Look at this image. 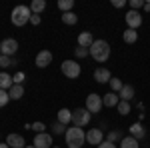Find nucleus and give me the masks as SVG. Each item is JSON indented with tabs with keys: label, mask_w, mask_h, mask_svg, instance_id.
I'll list each match as a JSON object with an SVG mask.
<instances>
[{
	"label": "nucleus",
	"mask_w": 150,
	"mask_h": 148,
	"mask_svg": "<svg viewBox=\"0 0 150 148\" xmlns=\"http://www.w3.org/2000/svg\"><path fill=\"white\" fill-rule=\"evenodd\" d=\"M88 52H90V56L96 60V62H106L108 58H110V44L106 42V40H94V44L88 48Z\"/></svg>",
	"instance_id": "nucleus-1"
},
{
	"label": "nucleus",
	"mask_w": 150,
	"mask_h": 148,
	"mask_svg": "<svg viewBox=\"0 0 150 148\" xmlns=\"http://www.w3.org/2000/svg\"><path fill=\"white\" fill-rule=\"evenodd\" d=\"M64 140H66V146L68 148H82V144L86 142V132L82 128H78V126H72V128L66 130Z\"/></svg>",
	"instance_id": "nucleus-2"
},
{
	"label": "nucleus",
	"mask_w": 150,
	"mask_h": 148,
	"mask_svg": "<svg viewBox=\"0 0 150 148\" xmlns=\"http://www.w3.org/2000/svg\"><path fill=\"white\" fill-rule=\"evenodd\" d=\"M30 16H32L30 6H24V4H20V6H16V8L12 10L10 20H12V24H14V26H24V24L30 22Z\"/></svg>",
	"instance_id": "nucleus-3"
},
{
	"label": "nucleus",
	"mask_w": 150,
	"mask_h": 148,
	"mask_svg": "<svg viewBox=\"0 0 150 148\" xmlns=\"http://www.w3.org/2000/svg\"><path fill=\"white\" fill-rule=\"evenodd\" d=\"M60 70H62V74L70 80L80 76V64H78L76 60H64V62L60 64Z\"/></svg>",
	"instance_id": "nucleus-4"
},
{
	"label": "nucleus",
	"mask_w": 150,
	"mask_h": 148,
	"mask_svg": "<svg viewBox=\"0 0 150 148\" xmlns=\"http://www.w3.org/2000/svg\"><path fill=\"white\" fill-rule=\"evenodd\" d=\"M90 118H92V114L88 112L86 108H76V110H72V126H86L90 122Z\"/></svg>",
	"instance_id": "nucleus-5"
},
{
	"label": "nucleus",
	"mask_w": 150,
	"mask_h": 148,
	"mask_svg": "<svg viewBox=\"0 0 150 148\" xmlns=\"http://www.w3.org/2000/svg\"><path fill=\"white\" fill-rule=\"evenodd\" d=\"M86 110H88L90 114L100 112V110H102V96L96 94V92L88 94V96H86Z\"/></svg>",
	"instance_id": "nucleus-6"
},
{
	"label": "nucleus",
	"mask_w": 150,
	"mask_h": 148,
	"mask_svg": "<svg viewBox=\"0 0 150 148\" xmlns=\"http://www.w3.org/2000/svg\"><path fill=\"white\" fill-rule=\"evenodd\" d=\"M0 52H2L4 56L14 58V54L18 52V42H16L14 38H4V40L0 42Z\"/></svg>",
	"instance_id": "nucleus-7"
},
{
	"label": "nucleus",
	"mask_w": 150,
	"mask_h": 148,
	"mask_svg": "<svg viewBox=\"0 0 150 148\" xmlns=\"http://www.w3.org/2000/svg\"><path fill=\"white\" fill-rule=\"evenodd\" d=\"M86 142H88V144H94V146H100L104 142L102 130H100V128H90V130L86 132Z\"/></svg>",
	"instance_id": "nucleus-8"
},
{
	"label": "nucleus",
	"mask_w": 150,
	"mask_h": 148,
	"mask_svg": "<svg viewBox=\"0 0 150 148\" xmlns=\"http://www.w3.org/2000/svg\"><path fill=\"white\" fill-rule=\"evenodd\" d=\"M126 24L130 30H136L140 28V24H142V16H140V12L136 10H128L126 12Z\"/></svg>",
	"instance_id": "nucleus-9"
},
{
	"label": "nucleus",
	"mask_w": 150,
	"mask_h": 148,
	"mask_svg": "<svg viewBox=\"0 0 150 148\" xmlns=\"http://www.w3.org/2000/svg\"><path fill=\"white\" fill-rule=\"evenodd\" d=\"M36 148H52V136L46 134V132H38L34 136V142H32Z\"/></svg>",
	"instance_id": "nucleus-10"
},
{
	"label": "nucleus",
	"mask_w": 150,
	"mask_h": 148,
	"mask_svg": "<svg viewBox=\"0 0 150 148\" xmlns=\"http://www.w3.org/2000/svg\"><path fill=\"white\" fill-rule=\"evenodd\" d=\"M50 62H52V52L50 50H40L36 54V66L38 68H46Z\"/></svg>",
	"instance_id": "nucleus-11"
},
{
	"label": "nucleus",
	"mask_w": 150,
	"mask_h": 148,
	"mask_svg": "<svg viewBox=\"0 0 150 148\" xmlns=\"http://www.w3.org/2000/svg\"><path fill=\"white\" fill-rule=\"evenodd\" d=\"M118 102H120V96L116 92L102 94V106H106V108H114V106H118Z\"/></svg>",
	"instance_id": "nucleus-12"
},
{
	"label": "nucleus",
	"mask_w": 150,
	"mask_h": 148,
	"mask_svg": "<svg viewBox=\"0 0 150 148\" xmlns=\"http://www.w3.org/2000/svg\"><path fill=\"white\" fill-rule=\"evenodd\" d=\"M94 80H96L98 84H106V82L112 80V74H110L108 68H96L94 70Z\"/></svg>",
	"instance_id": "nucleus-13"
},
{
	"label": "nucleus",
	"mask_w": 150,
	"mask_h": 148,
	"mask_svg": "<svg viewBox=\"0 0 150 148\" xmlns=\"http://www.w3.org/2000/svg\"><path fill=\"white\" fill-rule=\"evenodd\" d=\"M6 144H8L10 148H24V146H26L24 138L20 136V134H16V132H12V134L6 136Z\"/></svg>",
	"instance_id": "nucleus-14"
},
{
	"label": "nucleus",
	"mask_w": 150,
	"mask_h": 148,
	"mask_svg": "<svg viewBox=\"0 0 150 148\" xmlns=\"http://www.w3.org/2000/svg\"><path fill=\"white\" fill-rule=\"evenodd\" d=\"M94 44V36H92V32H80L78 34V46H82V48H90V46Z\"/></svg>",
	"instance_id": "nucleus-15"
},
{
	"label": "nucleus",
	"mask_w": 150,
	"mask_h": 148,
	"mask_svg": "<svg viewBox=\"0 0 150 148\" xmlns=\"http://www.w3.org/2000/svg\"><path fill=\"white\" fill-rule=\"evenodd\" d=\"M118 96H120V100L130 102V100L134 98V86H132V84H124V86H122V90L118 92Z\"/></svg>",
	"instance_id": "nucleus-16"
},
{
	"label": "nucleus",
	"mask_w": 150,
	"mask_h": 148,
	"mask_svg": "<svg viewBox=\"0 0 150 148\" xmlns=\"http://www.w3.org/2000/svg\"><path fill=\"white\" fill-rule=\"evenodd\" d=\"M12 86H14V80H12L10 74H6V72H0V90H10Z\"/></svg>",
	"instance_id": "nucleus-17"
},
{
	"label": "nucleus",
	"mask_w": 150,
	"mask_h": 148,
	"mask_svg": "<svg viewBox=\"0 0 150 148\" xmlns=\"http://www.w3.org/2000/svg\"><path fill=\"white\" fill-rule=\"evenodd\" d=\"M8 94H10V100H20L24 96V86L22 84H14L10 90H8Z\"/></svg>",
	"instance_id": "nucleus-18"
},
{
	"label": "nucleus",
	"mask_w": 150,
	"mask_h": 148,
	"mask_svg": "<svg viewBox=\"0 0 150 148\" xmlns=\"http://www.w3.org/2000/svg\"><path fill=\"white\" fill-rule=\"evenodd\" d=\"M130 136H134V138L140 142L142 138L146 136V132H144V128H142V126L136 122V124H130Z\"/></svg>",
	"instance_id": "nucleus-19"
},
{
	"label": "nucleus",
	"mask_w": 150,
	"mask_h": 148,
	"mask_svg": "<svg viewBox=\"0 0 150 148\" xmlns=\"http://www.w3.org/2000/svg\"><path fill=\"white\" fill-rule=\"evenodd\" d=\"M58 122H62L64 126L72 122V112H70L68 108H60L58 110Z\"/></svg>",
	"instance_id": "nucleus-20"
},
{
	"label": "nucleus",
	"mask_w": 150,
	"mask_h": 148,
	"mask_svg": "<svg viewBox=\"0 0 150 148\" xmlns=\"http://www.w3.org/2000/svg\"><path fill=\"white\" fill-rule=\"evenodd\" d=\"M120 148H140V146H138V140L134 136H124L120 140Z\"/></svg>",
	"instance_id": "nucleus-21"
},
{
	"label": "nucleus",
	"mask_w": 150,
	"mask_h": 148,
	"mask_svg": "<svg viewBox=\"0 0 150 148\" xmlns=\"http://www.w3.org/2000/svg\"><path fill=\"white\" fill-rule=\"evenodd\" d=\"M122 38H124V42H126V44H134V42L138 40V32H136V30H130V28H128V30H124Z\"/></svg>",
	"instance_id": "nucleus-22"
},
{
	"label": "nucleus",
	"mask_w": 150,
	"mask_h": 148,
	"mask_svg": "<svg viewBox=\"0 0 150 148\" xmlns=\"http://www.w3.org/2000/svg\"><path fill=\"white\" fill-rule=\"evenodd\" d=\"M44 8H46V0H32V4H30L32 14H40Z\"/></svg>",
	"instance_id": "nucleus-23"
},
{
	"label": "nucleus",
	"mask_w": 150,
	"mask_h": 148,
	"mask_svg": "<svg viewBox=\"0 0 150 148\" xmlns=\"http://www.w3.org/2000/svg\"><path fill=\"white\" fill-rule=\"evenodd\" d=\"M62 22L68 24V26H74V24L78 22V16H76L74 12H64V14H62Z\"/></svg>",
	"instance_id": "nucleus-24"
},
{
	"label": "nucleus",
	"mask_w": 150,
	"mask_h": 148,
	"mask_svg": "<svg viewBox=\"0 0 150 148\" xmlns=\"http://www.w3.org/2000/svg\"><path fill=\"white\" fill-rule=\"evenodd\" d=\"M58 8L62 10V14H64V12H72V8H74V0H60V2H58Z\"/></svg>",
	"instance_id": "nucleus-25"
},
{
	"label": "nucleus",
	"mask_w": 150,
	"mask_h": 148,
	"mask_svg": "<svg viewBox=\"0 0 150 148\" xmlns=\"http://www.w3.org/2000/svg\"><path fill=\"white\" fill-rule=\"evenodd\" d=\"M108 84H110L112 92H120V90H122V86H124V82H122L120 78H112L110 82H108Z\"/></svg>",
	"instance_id": "nucleus-26"
},
{
	"label": "nucleus",
	"mask_w": 150,
	"mask_h": 148,
	"mask_svg": "<svg viewBox=\"0 0 150 148\" xmlns=\"http://www.w3.org/2000/svg\"><path fill=\"white\" fill-rule=\"evenodd\" d=\"M118 112L122 114V116L130 114V102H126V100H120V102H118Z\"/></svg>",
	"instance_id": "nucleus-27"
},
{
	"label": "nucleus",
	"mask_w": 150,
	"mask_h": 148,
	"mask_svg": "<svg viewBox=\"0 0 150 148\" xmlns=\"http://www.w3.org/2000/svg\"><path fill=\"white\" fill-rule=\"evenodd\" d=\"M122 132H116V130H112V132H108V134H106V140H108V142H112V144H114L116 140H122Z\"/></svg>",
	"instance_id": "nucleus-28"
},
{
	"label": "nucleus",
	"mask_w": 150,
	"mask_h": 148,
	"mask_svg": "<svg viewBox=\"0 0 150 148\" xmlns=\"http://www.w3.org/2000/svg\"><path fill=\"white\" fill-rule=\"evenodd\" d=\"M8 66H14V58L10 56H0V68H8Z\"/></svg>",
	"instance_id": "nucleus-29"
},
{
	"label": "nucleus",
	"mask_w": 150,
	"mask_h": 148,
	"mask_svg": "<svg viewBox=\"0 0 150 148\" xmlns=\"http://www.w3.org/2000/svg\"><path fill=\"white\" fill-rule=\"evenodd\" d=\"M52 130H54V134H66V130H68V128H66V126L62 124V122H54V126H52Z\"/></svg>",
	"instance_id": "nucleus-30"
},
{
	"label": "nucleus",
	"mask_w": 150,
	"mask_h": 148,
	"mask_svg": "<svg viewBox=\"0 0 150 148\" xmlns=\"http://www.w3.org/2000/svg\"><path fill=\"white\" fill-rule=\"evenodd\" d=\"M8 102H10V94L6 90H0V108H4Z\"/></svg>",
	"instance_id": "nucleus-31"
},
{
	"label": "nucleus",
	"mask_w": 150,
	"mask_h": 148,
	"mask_svg": "<svg viewBox=\"0 0 150 148\" xmlns=\"http://www.w3.org/2000/svg\"><path fill=\"white\" fill-rule=\"evenodd\" d=\"M128 6H130V10H136V12H138L140 8H144V2H142V0H130V2H128Z\"/></svg>",
	"instance_id": "nucleus-32"
},
{
	"label": "nucleus",
	"mask_w": 150,
	"mask_h": 148,
	"mask_svg": "<svg viewBox=\"0 0 150 148\" xmlns=\"http://www.w3.org/2000/svg\"><path fill=\"white\" fill-rule=\"evenodd\" d=\"M74 54H76V58H86L90 52H88V48H82V46H78V48L74 50Z\"/></svg>",
	"instance_id": "nucleus-33"
},
{
	"label": "nucleus",
	"mask_w": 150,
	"mask_h": 148,
	"mask_svg": "<svg viewBox=\"0 0 150 148\" xmlns=\"http://www.w3.org/2000/svg\"><path fill=\"white\" fill-rule=\"evenodd\" d=\"M24 72H16L14 76H12V80H14V84H24Z\"/></svg>",
	"instance_id": "nucleus-34"
},
{
	"label": "nucleus",
	"mask_w": 150,
	"mask_h": 148,
	"mask_svg": "<svg viewBox=\"0 0 150 148\" xmlns=\"http://www.w3.org/2000/svg\"><path fill=\"white\" fill-rule=\"evenodd\" d=\"M44 128H46L44 122H34V124H32V130H36V134H38V132H44Z\"/></svg>",
	"instance_id": "nucleus-35"
},
{
	"label": "nucleus",
	"mask_w": 150,
	"mask_h": 148,
	"mask_svg": "<svg viewBox=\"0 0 150 148\" xmlns=\"http://www.w3.org/2000/svg\"><path fill=\"white\" fill-rule=\"evenodd\" d=\"M40 22H42V18H40V14H32V16H30V24H34V26H38Z\"/></svg>",
	"instance_id": "nucleus-36"
},
{
	"label": "nucleus",
	"mask_w": 150,
	"mask_h": 148,
	"mask_svg": "<svg viewBox=\"0 0 150 148\" xmlns=\"http://www.w3.org/2000/svg\"><path fill=\"white\" fill-rule=\"evenodd\" d=\"M112 6L114 8H122V6H126V2L124 0H112Z\"/></svg>",
	"instance_id": "nucleus-37"
},
{
	"label": "nucleus",
	"mask_w": 150,
	"mask_h": 148,
	"mask_svg": "<svg viewBox=\"0 0 150 148\" xmlns=\"http://www.w3.org/2000/svg\"><path fill=\"white\" fill-rule=\"evenodd\" d=\"M98 148H116V144H112V142H108V140H104V142H102V144H100Z\"/></svg>",
	"instance_id": "nucleus-38"
},
{
	"label": "nucleus",
	"mask_w": 150,
	"mask_h": 148,
	"mask_svg": "<svg viewBox=\"0 0 150 148\" xmlns=\"http://www.w3.org/2000/svg\"><path fill=\"white\" fill-rule=\"evenodd\" d=\"M144 10L150 12V2H144Z\"/></svg>",
	"instance_id": "nucleus-39"
},
{
	"label": "nucleus",
	"mask_w": 150,
	"mask_h": 148,
	"mask_svg": "<svg viewBox=\"0 0 150 148\" xmlns=\"http://www.w3.org/2000/svg\"><path fill=\"white\" fill-rule=\"evenodd\" d=\"M0 148H10V146L8 144H0Z\"/></svg>",
	"instance_id": "nucleus-40"
},
{
	"label": "nucleus",
	"mask_w": 150,
	"mask_h": 148,
	"mask_svg": "<svg viewBox=\"0 0 150 148\" xmlns=\"http://www.w3.org/2000/svg\"><path fill=\"white\" fill-rule=\"evenodd\" d=\"M24 148H36V146H34V144H30V146H24Z\"/></svg>",
	"instance_id": "nucleus-41"
},
{
	"label": "nucleus",
	"mask_w": 150,
	"mask_h": 148,
	"mask_svg": "<svg viewBox=\"0 0 150 148\" xmlns=\"http://www.w3.org/2000/svg\"><path fill=\"white\" fill-rule=\"evenodd\" d=\"M52 148H58V146H52Z\"/></svg>",
	"instance_id": "nucleus-42"
},
{
	"label": "nucleus",
	"mask_w": 150,
	"mask_h": 148,
	"mask_svg": "<svg viewBox=\"0 0 150 148\" xmlns=\"http://www.w3.org/2000/svg\"><path fill=\"white\" fill-rule=\"evenodd\" d=\"M0 56H2V52H0Z\"/></svg>",
	"instance_id": "nucleus-43"
}]
</instances>
